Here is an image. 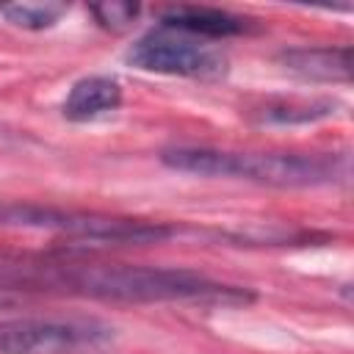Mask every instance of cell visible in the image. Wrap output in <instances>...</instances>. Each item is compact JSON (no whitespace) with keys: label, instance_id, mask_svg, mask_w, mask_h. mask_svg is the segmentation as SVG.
Here are the masks:
<instances>
[{"label":"cell","instance_id":"1","mask_svg":"<svg viewBox=\"0 0 354 354\" xmlns=\"http://www.w3.org/2000/svg\"><path fill=\"white\" fill-rule=\"evenodd\" d=\"M0 290H36L102 301L246 304L254 299L246 288L210 279L191 268L75 260H0Z\"/></svg>","mask_w":354,"mask_h":354},{"label":"cell","instance_id":"2","mask_svg":"<svg viewBox=\"0 0 354 354\" xmlns=\"http://www.w3.org/2000/svg\"><path fill=\"white\" fill-rule=\"evenodd\" d=\"M160 163L196 174L246 180L274 188L335 185L348 177V155L343 152H238L218 147H166Z\"/></svg>","mask_w":354,"mask_h":354},{"label":"cell","instance_id":"3","mask_svg":"<svg viewBox=\"0 0 354 354\" xmlns=\"http://www.w3.org/2000/svg\"><path fill=\"white\" fill-rule=\"evenodd\" d=\"M0 227L39 230L86 246H147L169 241L180 232L166 221L64 210L39 202H0Z\"/></svg>","mask_w":354,"mask_h":354},{"label":"cell","instance_id":"4","mask_svg":"<svg viewBox=\"0 0 354 354\" xmlns=\"http://www.w3.org/2000/svg\"><path fill=\"white\" fill-rule=\"evenodd\" d=\"M116 329L94 315H14L0 321V354H105Z\"/></svg>","mask_w":354,"mask_h":354},{"label":"cell","instance_id":"5","mask_svg":"<svg viewBox=\"0 0 354 354\" xmlns=\"http://www.w3.org/2000/svg\"><path fill=\"white\" fill-rule=\"evenodd\" d=\"M124 61L141 72L196 80H218L227 72V58L218 50H213L202 39L166 28L149 30L136 39L124 53Z\"/></svg>","mask_w":354,"mask_h":354},{"label":"cell","instance_id":"6","mask_svg":"<svg viewBox=\"0 0 354 354\" xmlns=\"http://www.w3.org/2000/svg\"><path fill=\"white\" fill-rule=\"evenodd\" d=\"M158 19H160V28L177 30L194 39H230L252 28L249 19L213 6H169L158 14Z\"/></svg>","mask_w":354,"mask_h":354},{"label":"cell","instance_id":"7","mask_svg":"<svg viewBox=\"0 0 354 354\" xmlns=\"http://www.w3.org/2000/svg\"><path fill=\"white\" fill-rule=\"evenodd\" d=\"M277 61L299 75L301 80L315 83H346L351 77V47L321 44V47H288L277 53Z\"/></svg>","mask_w":354,"mask_h":354},{"label":"cell","instance_id":"8","mask_svg":"<svg viewBox=\"0 0 354 354\" xmlns=\"http://www.w3.org/2000/svg\"><path fill=\"white\" fill-rule=\"evenodd\" d=\"M124 100L122 83L113 75H86L72 83L61 111L69 122H91L113 113Z\"/></svg>","mask_w":354,"mask_h":354},{"label":"cell","instance_id":"9","mask_svg":"<svg viewBox=\"0 0 354 354\" xmlns=\"http://www.w3.org/2000/svg\"><path fill=\"white\" fill-rule=\"evenodd\" d=\"M69 14L66 3H53V0H22V3H0V17H6L14 28L22 30H47L58 25V19Z\"/></svg>","mask_w":354,"mask_h":354},{"label":"cell","instance_id":"10","mask_svg":"<svg viewBox=\"0 0 354 354\" xmlns=\"http://www.w3.org/2000/svg\"><path fill=\"white\" fill-rule=\"evenodd\" d=\"M332 100H313V102H299V100H279V102H268L257 111L260 122H279V124H293V122H315V119H326L335 113Z\"/></svg>","mask_w":354,"mask_h":354},{"label":"cell","instance_id":"11","mask_svg":"<svg viewBox=\"0 0 354 354\" xmlns=\"http://www.w3.org/2000/svg\"><path fill=\"white\" fill-rule=\"evenodd\" d=\"M88 11L97 17V22L102 28L122 30L130 22H136V17L141 14V6L138 3H127V0H108V3H94Z\"/></svg>","mask_w":354,"mask_h":354}]
</instances>
